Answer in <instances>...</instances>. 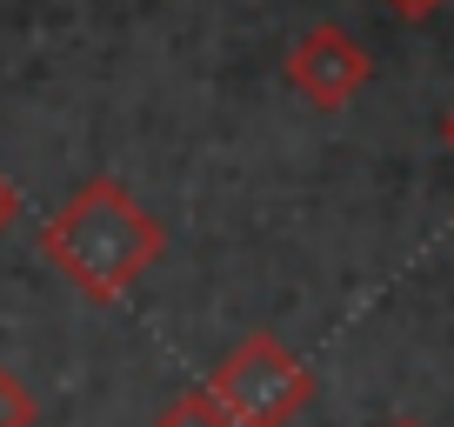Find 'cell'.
I'll list each match as a JSON object with an SVG mask.
<instances>
[{
    "label": "cell",
    "instance_id": "cell-1",
    "mask_svg": "<svg viewBox=\"0 0 454 427\" xmlns=\"http://www.w3.org/2000/svg\"><path fill=\"white\" fill-rule=\"evenodd\" d=\"M160 254H168V228L121 174H87L54 207V221H41V260L94 307H114L134 281H147Z\"/></svg>",
    "mask_w": 454,
    "mask_h": 427
},
{
    "label": "cell",
    "instance_id": "cell-2",
    "mask_svg": "<svg viewBox=\"0 0 454 427\" xmlns=\"http://www.w3.org/2000/svg\"><path fill=\"white\" fill-rule=\"evenodd\" d=\"M214 400L241 427H294L314 400V368L281 341V334L254 328L234 354L214 368Z\"/></svg>",
    "mask_w": 454,
    "mask_h": 427
},
{
    "label": "cell",
    "instance_id": "cell-3",
    "mask_svg": "<svg viewBox=\"0 0 454 427\" xmlns=\"http://www.w3.org/2000/svg\"><path fill=\"white\" fill-rule=\"evenodd\" d=\"M368 81H374V54L348 27H334V20L308 27L287 47V87H294L308 107H321V114H348V107L368 94Z\"/></svg>",
    "mask_w": 454,
    "mask_h": 427
},
{
    "label": "cell",
    "instance_id": "cell-4",
    "mask_svg": "<svg viewBox=\"0 0 454 427\" xmlns=\"http://www.w3.org/2000/svg\"><path fill=\"white\" fill-rule=\"evenodd\" d=\"M147 427H241V421L214 400V387H187V394H174Z\"/></svg>",
    "mask_w": 454,
    "mask_h": 427
},
{
    "label": "cell",
    "instance_id": "cell-5",
    "mask_svg": "<svg viewBox=\"0 0 454 427\" xmlns=\"http://www.w3.org/2000/svg\"><path fill=\"white\" fill-rule=\"evenodd\" d=\"M0 427H41V400L27 394V381L7 361H0Z\"/></svg>",
    "mask_w": 454,
    "mask_h": 427
},
{
    "label": "cell",
    "instance_id": "cell-6",
    "mask_svg": "<svg viewBox=\"0 0 454 427\" xmlns=\"http://www.w3.org/2000/svg\"><path fill=\"white\" fill-rule=\"evenodd\" d=\"M381 7H395L401 20H427V14H441L448 0H381Z\"/></svg>",
    "mask_w": 454,
    "mask_h": 427
},
{
    "label": "cell",
    "instance_id": "cell-7",
    "mask_svg": "<svg viewBox=\"0 0 454 427\" xmlns=\"http://www.w3.org/2000/svg\"><path fill=\"white\" fill-rule=\"evenodd\" d=\"M14 221H20V194H14V181L0 174V234L14 228Z\"/></svg>",
    "mask_w": 454,
    "mask_h": 427
},
{
    "label": "cell",
    "instance_id": "cell-8",
    "mask_svg": "<svg viewBox=\"0 0 454 427\" xmlns=\"http://www.w3.org/2000/svg\"><path fill=\"white\" fill-rule=\"evenodd\" d=\"M441 141L454 147V107H448V114H441Z\"/></svg>",
    "mask_w": 454,
    "mask_h": 427
},
{
    "label": "cell",
    "instance_id": "cell-9",
    "mask_svg": "<svg viewBox=\"0 0 454 427\" xmlns=\"http://www.w3.org/2000/svg\"><path fill=\"white\" fill-rule=\"evenodd\" d=\"M387 427H421V421H408V414H401V421H387Z\"/></svg>",
    "mask_w": 454,
    "mask_h": 427
}]
</instances>
